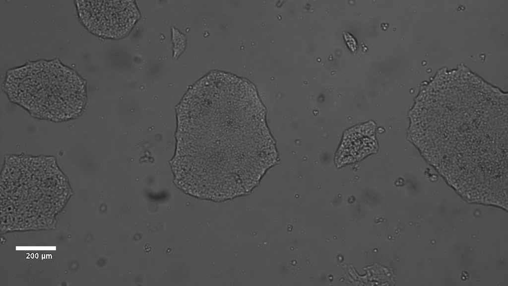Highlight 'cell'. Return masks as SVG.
<instances>
[{
  "label": "cell",
  "instance_id": "1",
  "mask_svg": "<svg viewBox=\"0 0 508 286\" xmlns=\"http://www.w3.org/2000/svg\"><path fill=\"white\" fill-rule=\"evenodd\" d=\"M265 111L245 97L218 90L179 108L174 165L205 179L239 175L274 150Z\"/></svg>",
  "mask_w": 508,
  "mask_h": 286
},
{
  "label": "cell",
  "instance_id": "2",
  "mask_svg": "<svg viewBox=\"0 0 508 286\" xmlns=\"http://www.w3.org/2000/svg\"><path fill=\"white\" fill-rule=\"evenodd\" d=\"M342 34L347 47L353 55H355L358 49V43L355 38L348 32L344 31Z\"/></svg>",
  "mask_w": 508,
  "mask_h": 286
}]
</instances>
